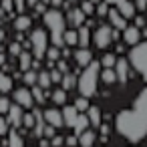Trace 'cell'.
I'll return each mask as SVG.
<instances>
[{
	"instance_id": "1",
	"label": "cell",
	"mask_w": 147,
	"mask_h": 147,
	"mask_svg": "<svg viewBox=\"0 0 147 147\" xmlns=\"http://www.w3.org/2000/svg\"><path fill=\"white\" fill-rule=\"evenodd\" d=\"M115 125H117V131L131 143H137L147 137V119L141 113H137L135 109L121 111L115 119Z\"/></svg>"
},
{
	"instance_id": "2",
	"label": "cell",
	"mask_w": 147,
	"mask_h": 147,
	"mask_svg": "<svg viewBox=\"0 0 147 147\" xmlns=\"http://www.w3.org/2000/svg\"><path fill=\"white\" fill-rule=\"evenodd\" d=\"M42 20L47 24V28L51 30V40L55 47H65V24H67V18L63 16V12L59 8H51L42 14Z\"/></svg>"
},
{
	"instance_id": "3",
	"label": "cell",
	"mask_w": 147,
	"mask_h": 147,
	"mask_svg": "<svg viewBox=\"0 0 147 147\" xmlns=\"http://www.w3.org/2000/svg\"><path fill=\"white\" fill-rule=\"evenodd\" d=\"M101 63H97V61H91L87 67H85V71L81 73V77H79V93L83 95V97H93L95 93H97V85H99V73H101Z\"/></svg>"
},
{
	"instance_id": "4",
	"label": "cell",
	"mask_w": 147,
	"mask_h": 147,
	"mask_svg": "<svg viewBox=\"0 0 147 147\" xmlns=\"http://www.w3.org/2000/svg\"><path fill=\"white\" fill-rule=\"evenodd\" d=\"M129 63L133 65V69L143 77L147 79V40L145 42H137L131 53H129Z\"/></svg>"
},
{
	"instance_id": "5",
	"label": "cell",
	"mask_w": 147,
	"mask_h": 147,
	"mask_svg": "<svg viewBox=\"0 0 147 147\" xmlns=\"http://www.w3.org/2000/svg\"><path fill=\"white\" fill-rule=\"evenodd\" d=\"M47 42H49V36L42 28H36L32 30L30 34V49H32V55L36 59H42L47 55Z\"/></svg>"
},
{
	"instance_id": "6",
	"label": "cell",
	"mask_w": 147,
	"mask_h": 147,
	"mask_svg": "<svg viewBox=\"0 0 147 147\" xmlns=\"http://www.w3.org/2000/svg\"><path fill=\"white\" fill-rule=\"evenodd\" d=\"M111 40H113V28L111 26H99L97 30H95V34H93V42H95V47L97 49H107L109 45H111Z\"/></svg>"
},
{
	"instance_id": "7",
	"label": "cell",
	"mask_w": 147,
	"mask_h": 147,
	"mask_svg": "<svg viewBox=\"0 0 147 147\" xmlns=\"http://www.w3.org/2000/svg\"><path fill=\"white\" fill-rule=\"evenodd\" d=\"M22 109H24V107H20V105L16 103V105H10V109H8V113H6L8 123H10L14 129L22 127V121H24V111H22Z\"/></svg>"
},
{
	"instance_id": "8",
	"label": "cell",
	"mask_w": 147,
	"mask_h": 147,
	"mask_svg": "<svg viewBox=\"0 0 147 147\" xmlns=\"http://www.w3.org/2000/svg\"><path fill=\"white\" fill-rule=\"evenodd\" d=\"M14 103H18L20 107H24V109H32V105H34V97H32V93L28 91V89H16L14 91Z\"/></svg>"
},
{
	"instance_id": "9",
	"label": "cell",
	"mask_w": 147,
	"mask_h": 147,
	"mask_svg": "<svg viewBox=\"0 0 147 147\" xmlns=\"http://www.w3.org/2000/svg\"><path fill=\"white\" fill-rule=\"evenodd\" d=\"M107 18H109V22H111L113 28H117V30H125L127 28V18L119 12V8H109Z\"/></svg>"
},
{
	"instance_id": "10",
	"label": "cell",
	"mask_w": 147,
	"mask_h": 147,
	"mask_svg": "<svg viewBox=\"0 0 147 147\" xmlns=\"http://www.w3.org/2000/svg\"><path fill=\"white\" fill-rule=\"evenodd\" d=\"M67 20H69L75 28H79V26H83V24L87 22V14L83 12V8H71L69 14H67Z\"/></svg>"
},
{
	"instance_id": "11",
	"label": "cell",
	"mask_w": 147,
	"mask_h": 147,
	"mask_svg": "<svg viewBox=\"0 0 147 147\" xmlns=\"http://www.w3.org/2000/svg\"><path fill=\"white\" fill-rule=\"evenodd\" d=\"M139 38H141V28H137V26H127L125 30H123V40H125V45H137L139 42Z\"/></svg>"
},
{
	"instance_id": "12",
	"label": "cell",
	"mask_w": 147,
	"mask_h": 147,
	"mask_svg": "<svg viewBox=\"0 0 147 147\" xmlns=\"http://www.w3.org/2000/svg\"><path fill=\"white\" fill-rule=\"evenodd\" d=\"M45 119H47L49 125H55V127H63V125H65L63 113L57 111V109H47V111H45Z\"/></svg>"
},
{
	"instance_id": "13",
	"label": "cell",
	"mask_w": 147,
	"mask_h": 147,
	"mask_svg": "<svg viewBox=\"0 0 147 147\" xmlns=\"http://www.w3.org/2000/svg\"><path fill=\"white\" fill-rule=\"evenodd\" d=\"M115 73H117V81L119 83H127V79H129V67H127V61L125 59H117Z\"/></svg>"
},
{
	"instance_id": "14",
	"label": "cell",
	"mask_w": 147,
	"mask_h": 147,
	"mask_svg": "<svg viewBox=\"0 0 147 147\" xmlns=\"http://www.w3.org/2000/svg\"><path fill=\"white\" fill-rule=\"evenodd\" d=\"M79 109L73 105V107H65L63 109V119H65V125H69V127H75V123H77V119H79Z\"/></svg>"
},
{
	"instance_id": "15",
	"label": "cell",
	"mask_w": 147,
	"mask_h": 147,
	"mask_svg": "<svg viewBox=\"0 0 147 147\" xmlns=\"http://www.w3.org/2000/svg\"><path fill=\"white\" fill-rule=\"evenodd\" d=\"M117 8H119V12L129 20V18H135L137 14V4H133V2H129V0H123V2L121 4H117Z\"/></svg>"
},
{
	"instance_id": "16",
	"label": "cell",
	"mask_w": 147,
	"mask_h": 147,
	"mask_svg": "<svg viewBox=\"0 0 147 147\" xmlns=\"http://www.w3.org/2000/svg\"><path fill=\"white\" fill-rule=\"evenodd\" d=\"M75 61H77L79 67H87V65L93 61V55H91V51H89L87 47H81V49L75 53Z\"/></svg>"
},
{
	"instance_id": "17",
	"label": "cell",
	"mask_w": 147,
	"mask_h": 147,
	"mask_svg": "<svg viewBox=\"0 0 147 147\" xmlns=\"http://www.w3.org/2000/svg\"><path fill=\"white\" fill-rule=\"evenodd\" d=\"M12 24H14V30H16V32H24V30H28V28H30L32 20H30V16H26V14H22V12H20V14L14 18V22H12Z\"/></svg>"
},
{
	"instance_id": "18",
	"label": "cell",
	"mask_w": 147,
	"mask_h": 147,
	"mask_svg": "<svg viewBox=\"0 0 147 147\" xmlns=\"http://www.w3.org/2000/svg\"><path fill=\"white\" fill-rule=\"evenodd\" d=\"M135 111L141 113V115L147 119V89H143V91L137 95V99H135Z\"/></svg>"
},
{
	"instance_id": "19",
	"label": "cell",
	"mask_w": 147,
	"mask_h": 147,
	"mask_svg": "<svg viewBox=\"0 0 147 147\" xmlns=\"http://www.w3.org/2000/svg\"><path fill=\"white\" fill-rule=\"evenodd\" d=\"M32 113H34V117H36V125H34L32 133H34V137H42V131H45V125H47L45 113H40L38 109H32Z\"/></svg>"
},
{
	"instance_id": "20",
	"label": "cell",
	"mask_w": 147,
	"mask_h": 147,
	"mask_svg": "<svg viewBox=\"0 0 147 147\" xmlns=\"http://www.w3.org/2000/svg\"><path fill=\"white\" fill-rule=\"evenodd\" d=\"M79 30V47H89V42H91V28L87 26V24H83V26H79L77 28Z\"/></svg>"
},
{
	"instance_id": "21",
	"label": "cell",
	"mask_w": 147,
	"mask_h": 147,
	"mask_svg": "<svg viewBox=\"0 0 147 147\" xmlns=\"http://www.w3.org/2000/svg\"><path fill=\"white\" fill-rule=\"evenodd\" d=\"M89 125H91L89 117H87V115H83V113H79V119H77V123H75V127H73V129H75V135L79 137L81 133H85Z\"/></svg>"
},
{
	"instance_id": "22",
	"label": "cell",
	"mask_w": 147,
	"mask_h": 147,
	"mask_svg": "<svg viewBox=\"0 0 147 147\" xmlns=\"http://www.w3.org/2000/svg\"><path fill=\"white\" fill-rule=\"evenodd\" d=\"M30 93H32V97H34V103H38V105H42V103L47 101V95H49L40 85H32V87H30Z\"/></svg>"
},
{
	"instance_id": "23",
	"label": "cell",
	"mask_w": 147,
	"mask_h": 147,
	"mask_svg": "<svg viewBox=\"0 0 147 147\" xmlns=\"http://www.w3.org/2000/svg\"><path fill=\"white\" fill-rule=\"evenodd\" d=\"M87 117H89V121H91V125H95V129L97 127H101V111L97 109V107H89L87 109Z\"/></svg>"
},
{
	"instance_id": "24",
	"label": "cell",
	"mask_w": 147,
	"mask_h": 147,
	"mask_svg": "<svg viewBox=\"0 0 147 147\" xmlns=\"http://www.w3.org/2000/svg\"><path fill=\"white\" fill-rule=\"evenodd\" d=\"M95 139H97L95 131H85V133L79 135V145H81V147H91V145L95 143Z\"/></svg>"
},
{
	"instance_id": "25",
	"label": "cell",
	"mask_w": 147,
	"mask_h": 147,
	"mask_svg": "<svg viewBox=\"0 0 147 147\" xmlns=\"http://www.w3.org/2000/svg\"><path fill=\"white\" fill-rule=\"evenodd\" d=\"M65 45L77 47L79 45V30H65Z\"/></svg>"
},
{
	"instance_id": "26",
	"label": "cell",
	"mask_w": 147,
	"mask_h": 147,
	"mask_svg": "<svg viewBox=\"0 0 147 147\" xmlns=\"http://www.w3.org/2000/svg\"><path fill=\"white\" fill-rule=\"evenodd\" d=\"M101 79H103V83H107V85L115 83V81H117V73H115V67H105V71H103Z\"/></svg>"
},
{
	"instance_id": "27",
	"label": "cell",
	"mask_w": 147,
	"mask_h": 147,
	"mask_svg": "<svg viewBox=\"0 0 147 147\" xmlns=\"http://www.w3.org/2000/svg\"><path fill=\"white\" fill-rule=\"evenodd\" d=\"M10 89H12V79L0 71V93H8Z\"/></svg>"
},
{
	"instance_id": "28",
	"label": "cell",
	"mask_w": 147,
	"mask_h": 147,
	"mask_svg": "<svg viewBox=\"0 0 147 147\" xmlns=\"http://www.w3.org/2000/svg\"><path fill=\"white\" fill-rule=\"evenodd\" d=\"M18 59H20V71H28L32 67V57H30L28 51H22Z\"/></svg>"
},
{
	"instance_id": "29",
	"label": "cell",
	"mask_w": 147,
	"mask_h": 147,
	"mask_svg": "<svg viewBox=\"0 0 147 147\" xmlns=\"http://www.w3.org/2000/svg\"><path fill=\"white\" fill-rule=\"evenodd\" d=\"M8 147H24L22 135L16 133V131H10V135H8Z\"/></svg>"
},
{
	"instance_id": "30",
	"label": "cell",
	"mask_w": 147,
	"mask_h": 147,
	"mask_svg": "<svg viewBox=\"0 0 147 147\" xmlns=\"http://www.w3.org/2000/svg\"><path fill=\"white\" fill-rule=\"evenodd\" d=\"M24 83L26 85H36L38 83V73L34 71V69H28V71H24Z\"/></svg>"
},
{
	"instance_id": "31",
	"label": "cell",
	"mask_w": 147,
	"mask_h": 147,
	"mask_svg": "<svg viewBox=\"0 0 147 147\" xmlns=\"http://www.w3.org/2000/svg\"><path fill=\"white\" fill-rule=\"evenodd\" d=\"M36 85H40L42 89H49L51 85H53V79H51V73H47V71H42V73H38V83Z\"/></svg>"
},
{
	"instance_id": "32",
	"label": "cell",
	"mask_w": 147,
	"mask_h": 147,
	"mask_svg": "<svg viewBox=\"0 0 147 147\" xmlns=\"http://www.w3.org/2000/svg\"><path fill=\"white\" fill-rule=\"evenodd\" d=\"M61 85H63V89H65V91L73 89V87L77 85V79H75V75H69V73H65V75H63V81H61Z\"/></svg>"
},
{
	"instance_id": "33",
	"label": "cell",
	"mask_w": 147,
	"mask_h": 147,
	"mask_svg": "<svg viewBox=\"0 0 147 147\" xmlns=\"http://www.w3.org/2000/svg\"><path fill=\"white\" fill-rule=\"evenodd\" d=\"M51 97H53V101H55L57 105H63V103H67V91H65V89H57V91H55Z\"/></svg>"
},
{
	"instance_id": "34",
	"label": "cell",
	"mask_w": 147,
	"mask_h": 147,
	"mask_svg": "<svg viewBox=\"0 0 147 147\" xmlns=\"http://www.w3.org/2000/svg\"><path fill=\"white\" fill-rule=\"evenodd\" d=\"M75 107H77L81 113H83V111H87V109L91 107V105H89V97H83V95H81V97H77V101H75Z\"/></svg>"
},
{
	"instance_id": "35",
	"label": "cell",
	"mask_w": 147,
	"mask_h": 147,
	"mask_svg": "<svg viewBox=\"0 0 147 147\" xmlns=\"http://www.w3.org/2000/svg\"><path fill=\"white\" fill-rule=\"evenodd\" d=\"M81 8H83V12L89 16V14H93L95 12V8H97V4L93 2V0H83V4H81Z\"/></svg>"
},
{
	"instance_id": "36",
	"label": "cell",
	"mask_w": 147,
	"mask_h": 147,
	"mask_svg": "<svg viewBox=\"0 0 147 147\" xmlns=\"http://www.w3.org/2000/svg\"><path fill=\"white\" fill-rule=\"evenodd\" d=\"M101 65H103V67H115V65H117V57L111 55V53H107V55H103Z\"/></svg>"
},
{
	"instance_id": "37",
	"label": "cell",
	"mask_w": 147,
	"mask_h": 147,
	"mask_svg": "<svg viewBox=\"0 0 147 147\" xmlns=\"http://www.w3.org/2000/svg\"><path fill=\"white\" fill-rule=\"evenodd\" d=\"M22 125H24L26 129H34V125H36V117H34V113H26Z\"/></svg>"
},
{
	"instance_id": "38",
	"label": "cell",
	"mask_w": 147,
	"mask_h": 147,
	"mask_svg": "<svg viewBox=\"0 0 147 147\" xmlns=\"http://www.w3.org/2000/svg\"><path fill=\"white\" fill-rule=\"evenodd\" d=\"M95 12H97V16H107V14H109V4L103 0V2H99V4H97Z\"/></svg>"
},
{
	"instance_id": "39",
	"label": "cell",
	"mask_w": 147,
	"mask_h": 147,
	"mask_svg": "<svg viewBox=\"0 0 147 147\" xmlns=\"http://www.w3.org/2000/svg\"><path fill=\"white\" fill-rule=\"evenodd\" d=\"M59 57H61V53H59V47H51V49H47V59L49 61H59Z\"/></svg>"
},
{
	"instance_id": "40",
	"label": "cell",
	"mask_w": 147,
	"mask_h": 147,
	"mask_svg": "<svg viewBox=\"0 0 147 147\" xmlns=\"http://www.w3.org/2000/svg\"><path fill=\"white\" fill-rule=\"evenodd\" d=\"M10 109V101L6 97H0V115H6Z\"/></svg>"
},
{
	"instance_id": "41",
	"label": "cell",
	"mask_w": 147,
	"mask_h": 147,
	"mask_svg": "<svg viewBox=\"0 0 147 147\" xmlns=\"http://www.w3.org/2000/svg\"><path fill=\"white\" fill-rule=\"evenodd\" d=\"M8 51H10V55H14V57H20V53H22V47H20V42L16 40V42H12V45H10V49H8Z\"/></svg>"
},
{
	"instance_id": "42",
	"label": "cell",
	"mask_w": 147,
	"mask_h": 147,
	"mask_svg": "<svg viewBox=\"0 0 147 147\" xmlns=\"http://www.w3.org/2000/svg\"><path fill=\"white\" fill-rule=\"evenodd\" d=\"M55 131H57V127L55 125H45V131H42V135H47V139H53L55 137Z\"/></svg>"
},
{
	"instance_id": "43",
	"label": "cell",
	"mask_w": 147,
	"mask_h": 147,
	"mask_svg": "<svg viewBox=\"0 0 147 147\" xmlns=\"http://www.w3.org/2000/svg\"><path fill=\"white\" fill-rule=\"evenodd\" d=\"M8 119H4V117H0V135H8Z\"/></svg>"
},
{
	"instance_id": "44",
	"label": "cell",
	"mask_w": 147,
	"mask_h": 147,
	"mask_svg": "<svg viewBox=\"0 0 147 147\" xmlns=\"http://www.w3.org/2000/svg\"><path fill=\"white\" fill-rule=\"evenodd\" d=\"M51 79H53V83H61V81H63V73H61L59 69H53V71H51Z\"/></svg>"
},
{
	"instance_id": "45",
	"label": "cell",
	"mask_w": 147,
	"mask_h": 147,
	"mask_svg": "<svg viewBox=\"0 0 147 147\" xmlns=\"http://www.w3.org/2000/svg\"><path fill=\"white\" fill-rule=\"evenodd\" d=\"M32 8L36 10V14H45V12H47V2H40V0H38V2H36Z\"/></svg>"
},
{
	"instance_id": "46",
	"label": "cell",
	"mask_w": 147,
	"mask_h": 147,
	"mask_svg": "<svg viewBox=\"0 0 147 147\" xmlns=\"http://www.w3.org/2000/svg\"><path fill=\"white\" fill-rule=\"evenodd\" d=\"M0 6H2L6 12H10V10L14 8V0H2V2H0Z\"/></svg>"
},
{
	"instance_id": "47",
	"label": "cell",
	"mask_w": 147,
	"mask_h": 147,
	"mask_svg": "<svg viewBox=\"0 0 147 147\" xmlns=\"http://www.w3.org/2000/svg\"><path fill=\"white\" fill-rule=\"evenodd\" d=\"M57 69H59L63 75H65V73H69V65H67V61H65V59H61V61L57 63Z\"/></svg>"
},
{
	"instance_id": "48",
	"label": "cell",
	"mask_w": 147,
	"mask_h": 147,
	"mask_svg": "<svg viewBox=\"0 0 147 147\" xmlns=\"http://www.w3.org/2000/svg\"><path fill=\"white\" fill-rule=\"evenodd\" d=\"M14 8H16L18 12H24V8H26V0H14Z\"/></svg>"
},
{
	"instance_id": "49",
	"label": "cell",
	"mask_w": 147,
	"mask_h": 147,
	"mask_svg": "<svg viewBox=\"0 0 147 147\" xmlns=\"http://www.w3.org/2000/svg\"><path fill=\"white\" fill-rule=\"evenodd\" d=\"M107 135H109V125H103L101 123V139L107 141Z\"/></svg>"
},
{
	"instance_id": "50",
	"label": "cell",
	"mask_w": 147,
	"mask_h": 147,
	"mask_svg": "<svg viewBox=\"0 0 147 147\" xmlns=\"http://www.w3.org/2000/svg\"><path fill=\"white\" fill-rule=\"evenodd\" d=\"M143 24H147V20L143 16H135V26L137 28H143Z\"/></svg>"
},
{
	"instance_id": "51",
	"label": "cell",
	"mask_w": 147,
	"mask_h": 147,
	"mask_svg": "<svg viewBox=\"0 0 147 147\" xmlns=\"http://www.w3.org/2000/svg\"><path fill=\"white\" fill-rule=\"evenodd\" d=\"M51 145H53V147H61V145H63V137H57V135H55L53 141H51Z\"/></svg>"
},
{
	"instance_id": "52",
	"label": "cell",
	"mask_w": 147,
	"mask_h": 147,
	"mask_svg": "<svg viewBox=\"0 0 147 147\" xmlns=\"http://www.w3.org/2000/svg\"><path fill=\"white\" fill-rule=\"evenodd\" d=\"M77 141H79V137H77V135H73V137H69L65 143H67V145H71V147H75V145H77Z\"/></svg>"
},
{
	"instance_id": "53",
	"label": "cell",
	"mask_w": 147,
	"mask_h": 147,
	"mask_svg": "<svg viewBox=\"0 0 147 147\" xmlns=\"http://www.w3.org/2000/svg\"><path fill=\"white\" fill-rule=\"evenodd\" d=\"M135 4H137V8H139V10H145V8H147V0H137Z\"/></svg>"
},
{
	"instance_id": "54",
	"label": "cell",
	"mask_w": 147,
	"mask_h": 147,
	"mask_svg": "<svg viewBox=\"0 0 147 147\" xmlns=\"http://www.w3.org/2000/svg\"><path fill=\"white\" fill-rule=\"evenodd\" d=\"M51 4H53L55 8H59V6H63V4H65V0H51Z\"/></svg>"
},
{
	"instance_id": "55",
	"label": "cell",
	"mask_w": 147,
	"mask_h": 147,
	"mask_svg": "<svg viewBox=\"0 0 147 147\" xmlns=\"http://www.w3.org/2000/svg\"><path fill=\"white\" fill-rule=\"evenodd\" d=\"M105 2H107V4H113V6H117V4H121V2H123V0H105Z\"/></svg>"
},
{
	"instance_id": "56",
	"label": "cell",
	"mask_w": 147,
	"mask_h": 147,
	"mask_svg": "<svg viewBox=\"0 0 147 147\" xmlns=\"http://www.w3.org/2000/svg\"><path fill=\"white\" fill-rule=\"evenodd\" d=\"M49 145H51V143H49L47 139H40V145H38V147H49Z\"/></svg>"
},
{
	"instance_id": "57",
	"label": "cell",
	"mask_w": 147,
	"mask_h": 147,
	"mask_svg": "<svg viewBox=\"0 0 147 147\" xmlns=\"http://www.w3.org/2000/svg\"><path fill=\"white\" fill-rule=\"evenodd\" d=\"M4 12H6V10H4L2 6H0V24H2V18H4Z\"/></svg>"
},
{
	"instance_id": "58",
	"label": "cell",
	"mask_w": 147,
	"mask_h": 147,
	"mask_svg": "<svg viewBox=\"0 0 147 147\" xmlns=\"http://www.w3.org/2000/svg\"><path fill=\"white\" fill-rule=\"evenodd\" d=\"M67 57H71V51H69V49L63 51V59H67Z\"/></svg>"
},
{
	"instance_id": "59",
	"label": "cell",
	"mask_w": 147,
	"mask_h": 147,
	"mask_svg": "<svg viewBox=\"0 0 147 147\" xmlns=\"http://www.w3.org/2000/svg\"><path fill=\"white\" fill-rule=\"evenodd\" d=\"M36 2H38V0H26V6H34Z\"/></svg>"
},
{
	"instance_id": "60",
	"label": "cell",
	"mask_w": 147,
	"mask_h": 147,
	"mask_svg": "<svg viewBox=\"0 0 147 147\" xmlns=\"http://www.w3.org/2000/svg\"><path fill=\"white\" fill-rule=\"evenodd\" d=\"M4 61H6V57H4V55H0V67L4 65Z\"/></svg>"
},
{
	"instance_id": "61",
	"label": "cell",
	"mask_w": 147,
	"mask_h": 147,
	"mask_svg": "<svg viewBox=\"0 0 147 147\" xmlns=\"http://www.w3.org/2000/svg\"><path fill=\"white\" fill-rule=\"evenodd\" d=\"M2 40H4V30L0 28V42H2Z\"/></svg>"
},
{
	"instance_id": "62",
	"label": "cell",
	"mask_w": 147,
	"mask_h": 147,
	"mask_svg": "<svg viewBox=\"0 0 147 147\" xmlns=\"http://www.w3.org/2000/svg\"><path fill=\"white\" fill-rule=\"evenodd\" d=\"M42 2H47V4H49V2H51V0H42Z\"/></svg>"
}]
</instances>
